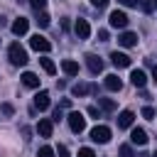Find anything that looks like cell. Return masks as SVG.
Masks as SVG:
<instances>
[{"label":"cell","instance_id":"1","mask_svg":"<svg viewBox=\"0 0 157 157\" xmlns=\"http://www.w3.org/2000/svg\"><path fill=\"white\" fill-rule=\"evenodd\" d=\"M7 56H10V64H12V66H25V64H27V52H25V47H20V42L10 44Z\"/></svg>","mask_w":157,"mask_h":157},{"label":"cell","instance_id":"2","mask_svg":"<svg viewBox=\"0 0 157 157\" xmlns=\"http://www.w3.org/2000/svg\"><path fill=\"white\" fill-rule=\"evenodd\" d=\"M66 120H69V128H71V132H83L86 130V118L78 113V110H71L69 115H66Z\"/></svg>","mask_w":157,"mask_h":157},{"label":"cell","instance_id":"3","mask_svg":"<svg viewBox=\"0 0 157 157\" xmlns=\"http://www.w3.org/2000/svg\"><path fill=\"white\" fill-rule=\"evenodd\" d=\"M108 22H110V27H115V29H125V27H128V15H125L123 10H113L110 17H108Z\"/></svg>","mask_w":157,"mask_h":157},{"label":"cell","instance_id":"4","mask_svg":"<svg viewBox=\"0 0 157 157\" xmlns=\"http://www.w3.org/2000/svg\"><path fill=\"white\" fill-rule=\"evenodd\" d=\"M29 47H32L34 52H42V54H47V52L52 49V42H49L47 37H42V34H34V37L29 39Z\"/></svg>","mask_w":157,"mask_h":157},{"label":"cell","instance_id":"5","mask_svg":"<svg viewBox=\"0 0 157 157\" xmlns=\"http://www.w3.org/2000/svg\"><path fill=\"white\" fill-rule=\"evenodd\" d=\"M91 140H93V142L105 145V142L110 140V128H105V125H96V128L91 130Z\"/></svg>","mask_w":157,"mask_h":157},{"label":"cell","instance_id":"6","mask_svg":"<svg viewBox=\"0 0 157 157\" xmlns=\"http://www.w3.org/2000/svg\"><path fill=\"white\" fill-rule=\"evenodd\" d=\"M74 32H76V37H78V39H88V37H91V25H88L86 20H76Z\"/></svg>","mask_w":157,"mask_h":157},{"label":"cell","instance_id":"7","mask_svg":"<svg viewBox=\"0 0 157 157\" xmlns=\"http://www.w3.org/2000/svg\"><path fill=\"white\" fill-rule=\"evenodd\" d=\"M71 93H74L76 98H81V96H86V93H98V86H88V83H74V86H71Z\"/></svg>","mask_w":157,"mask_h":157},{"label":"cell","instance_id":"8","mask_svg":"<svg viewBox=\"0 0 157 157\" xmlns=\"http://www.w3.org/2000/svg\"><path fill=\"white\" fill-rule=\"evenodd\" d=\"M27 29H29V20H27V17H17V20L12 22V34L22 37V34H27Z\"/></svg>","mask_w":157,"mask_h":157},{"label":"cell","instance_id":"9","mask_svg":"<svg viewBox=\"0 0 157 157\" xmlns=\"http://www.w3.org/2000/svg\"><path fill=\"white\" fill-rule=\"evenodd\" d=\"M110 61H113V66H118V69H128V66H130V56L123 54V52H113V54H110Z\"/></svg>","mask_w":157,"mask_h":157},{"label":"cell","instance_id":"10","mask_svg":"<svg viewBox=\"0 0 157 157\" xmlns=\"http://www.w3.org/2000/svg\"><path fill=\"white\" fill-rule=\"evenodd\" d=\"M86 66L91 69V74H101V71H103V61H101V56H96V54H86Z\"/></svg>","mask_w":157,"mask_h":157},{"label":"cell","instance_id":"11","mask_svg":"<svg viewBox=\"0 0 157 157\" xmlns=\"http://www.w3.org/2000/svg\"><path fill=\"white\" fill-rule=\"evenodd\" d=\"M37 132H39L42 137H52V132H54V123H52L49 118H42V120L37 123Z\"/></svg>","mask_w":157,"mask_h":157},{"label":"cell","instance_id":"12","mask_svg":"<svg viewBox=\"0 0 157 157\" xmlns=\"http://www.w3.org/2000/svg\"><path fill=\"white\" fill-rule=\"evenodd\" d=\"M118 44H120V47H135V44H137V34H135V32H120Z\"/></svg>","mask_w":157,"mask_h":157},{"label":"cell","instance_id":"13","mask_svg":"<svg viewBox=\"0 0 157 157\" xmlns=\"http://www.w3.org/2000/svg\"><path fill=\"white\" fill-rule=\"evenodd\" d=\"M130 81H132V86H135V88H142V86L147 83V76H145V71H142V69H132Z\"/></svg>","mask_w":157,"mask_h":157},{"label":"cell","instance_id":"14","mask_svg":"<svg viewBox=\"0 0 157 157\" xmlns=\"http://www.w3.org/2000/svg\"><path fill=\"white\" fill-rule=\"evenodd\" d=\"M130 140H132V145H147V132L142 130V128H132V132H130Z\"/></svg>","mask_w":157,"mask_h":157},{"label":"cell","instance_id":"15","mask_svg":"<svg viewBox=\"0 0 157 157\" xmlns=\"http://www.w3.org/2000/svg\"><path fill=\"white\" fill-rule=\"evenodd\" d=\"M61 71H64L66 76H76V74H78V64H76L74 59H64V61H61Z\"/></svg>","mask_w":157,"mask_h":157},{"label":"cell","instance_id":"16","mask_svg":"<svg viewBox=\"0 0 157 157\" xmlns=\"http://www.w3.org/2000/svg\"><path fill=\"white\" fill-rule=\"evenodd\" d=\"M22 83H25L27 88H39V76L32 74V71H25V74H22Z\"/></svg>","mask_w":157,"mask_h":157},{"label":"cell","instance_id":"17","mask_svg":"<svg viewBox=\"0 0 157 157\" xmlns=\"http://www.w3.org/2000/svg\"><path fill=\"white\" fill-rule=\"evenodd\" d=\"M34 108H39V110H47L49 108V93L47 91H39L34 96Z\"/></svg>","mask_w":157,"mask_h":157},{"label":"cell","instance_id":"18","mask_svg":"<svg viewBox=\"0 0 157 157\" xmlns=\"http://www.w3.org/2000/svg\"><path fill=\"white\" fill-rule=\"evenodd\" d=\"M132 120H135V113H132V110H123V113L118 115V128H130Z\"/></svg>","mask_w":157,"mask_h":157},{"label":"cell","instance_id":"19","mask_svg":"<svg viewBox=\"0 0 157 157\" xmlns=\"http://www.w3.org/2000/svg\"><path fill=\"white\" fill-rule=\"evenodd\" d=\"M105 88H108V91H120V88H123V81H120L115 74H108V76H105Z\"/></svg>","mask_w":157,"mask_h":157},{"label":"cell","instance_id":"20","mask_svg":"<svg viewBox=\"0 0 157 157\" xmlns=\"http://www.w3.org/2000/svg\"><path fill=\"white\" fill-rule=\"evenodd\" d=\"M98 105H101V110H105V113H113V110H115V101H110V98H98Z\"/></svg>","mask_w":157,"mask_h":157},{"label":"cell","instance_id":"21","mask_svg":"<svg viewBox=\"0 0 157 157\" xmlns=\"http://www.w3.org/2000/svg\"><path fill=\"white\" fill-rule=\"evenodd\" d=\"M39 64H42V69H44L47 74H54V71H56L54 61H52V59H47V56H44V59H39Z\"/></svg>","mask_w":157,"mask_h":157},{"label":"cell","instance_id":"22","mask_svg":"<svg viewBox=\"0 0 157 157\" xmlns=\"http://www.w3.org/2000/svg\"><path fill=\"white\" fill-rule=\"evenodd\" d=\"M37 25L39 27H49V15L42 10V12H37Z\"/></svg>","mask_w":157,"mask_h":157},{"label":"cell","instance_id":"23","mask_svg":"<svg viewBox=\"0 0 157 157\" xmlns=\"http://www.w3.org/2000/svg\"><path fill=\"white\" fill-rule=\"evenodd\" d=\"M118 157H135V152H132L130 145H123V147L118 150Z\"/></svg>","mask_w":157,"mask_h":157},{"label":"cell","instance_id":"24","mask_svg":"<svg viewBox=\"0 0 157 157\" xmlns=\"http://www.w3.org/2000/svg\"><path fill=\"white\" fill-rule=\"evenodd\" d=\"M29 5L34 7V12H42L47 7V0H29Z\"/></svg>","mask_w":157,"mask_h":157},{"label":"cell","instance_id":"25","mask_svg":"<svg viewBox=\"0 0 157 157\" xmlns=\"http://www.w3.org/2000/svg\"><path fill=\"white\" fill-rule=\"evenodd\" d=\"M37 157H54V150L44 145V147H39V152H37Z\"/></svg>","mask_w":157,"mask_h":157},{"label":"cell","instance_id":"26","mask_svg":"<svg viewBox=\"0 0 157 157\" xmlns=\"http://www.w3.org/2000/svg\"><path fill=\"white\" fill-rule=\"evenodd\" d=\"M54 155H56V157H69V147H66V145H59V147L54 150Z\"/></svg>","mask_w":157,"mask_h":157},{"label":"cell","instance_id":"27","mask_svg":"<svg viewBox=\"0 0 157 157\" xmlns=\"http://www.w3.org/2000/svg\"><path fill=\"white\" fill-rule=\"evenodd\" d=\"M142 118H147V120H152V118H155V108H150V105H145V108H142Z\"/></svg>","mask_w":157,"mask_h":157},{"label":"cell","instance_id":"28","mask_svg":"<svg viewBox=\"0 0 157 157\" xmlns=\"http://www.w3.org/2000/svg\"><path fill=\"white\" fill-rule=\"evenodd\" d=\"M78 157H96V152H93L91 147H81V150H78Z\"/></svg>","mask_w":157,"mask_h":157},{"label":"cell","instance_id":"29","mask_svg":"<svg viewBox=\"0 0 157 157\" xmlns=\"http://www.w3.org/2000/svg\"><path fill=\"white\" fill-rule=\"evenodd\" d=\"M140 7H142L145 12H150V10L155 7V0H140Z\"/></svg>","mask_w":157,"mask_h":157},{"label":"cell","instance_id":"30","mask_svg":"<svg viewBox=\"0 0 157 157\" xmlns=\"http://www.w3.org/2000/svg\"><path fill=\"white\" fill-rule=\"evenodd\" d=\"M88 115H93V118H101V110L96 108V105H88V110H86Z\"/></svg>","mask_w":157,"mask_h":157},{"label":"cell","instance_id":"31","mask_svg":"<svg viewBox=\"0 0 157 157\" xmlns=\"http://www.w3.org/2000/svg\"><path fill=\"white\" fill-rule=\"evenodd\" d=\"M120 5H125V7H137L140 0H120Z\"/></svg>","mask_w":157,"mask_h":157},{"label":"cell","instance_id":"32","mask_svg":"<svg viewBox=\"0 0 157 157\" xmlns=\"http://www.w3.org/2000/svg\"><path fill=\"white\" fill-rule=\"evenodd\" d=\"M91 5H93V7H98V10H103V7L108 5V0H91Z\"/></svg>","mask_w":157,"mask_h":157},{"label":"cell","instance_id":"33","mask_svg":"<svg viewBox=\"0 0 157 157\" xmlns=\"http://www.w3.org/2000/svg\"><path fill=\"white\" fill-rule=\"evenodd\" d=\"M98 37H101V42H105L108 39V29H98Z\"/></svg>","mask_w":157,"mask_h":157},{"label":"cell","instance_id":"34","mask_svg":"<svg viewBox=\"0 0 157 157\" xmlns=\"http://www.w3.org/2000/svg\"><path fill=\"white\" fill-rule=\"evenodd\" d=\"M152 78L157 81V66H152Z\"/></svg>","mask_w":157,"mask_h":157},{"label":"cell","instance_id":"35","mask_svg":"<svg viewBox=\"0 0 157 157\" xmlns=\"http://www.w3.org/2000/svg\"><path fill=\"white\" fill-rule=\"evenodd\" d=\"M152 157H157V152H155V155H152Z\"/></svg>","mask_w":157,"mask_h":157},{"label":"cell","instance_id":"36","mask_svg":"<svg viewBox=\"0 0 157 157\" xmlns=\"http://www.w3.org/2000/svg\"><path fill=\"white\" fill-rule=\"evenodd\" d=\"M155 5H157V0H155Z\"/></svg>","mask_w":157,"mask_h":157}]
</instances>
